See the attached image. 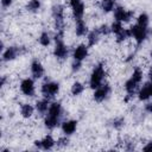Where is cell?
I'll use <instances>...</instances> for the list:
<instances>
[{
    "mask_svg": "<svg viewBox=\"0 0 152 152\" xmlns=\"http://www.w3.org/2000/svg\"><path fill=\"white\" fill-rule=\"evenodd\" d=\"M83 90H84V87H83V84L80 83V82H75V83L72 84V87H71V94H72V95H80Z\"/></svg>",
    "mask_w": 152,
    "mask_h": 152,
    "instance_id": "603a6c76",
    "label": "cell"
},
{
    "mask_svg": "<svg viewBox=\"0 0 152 152\" xmlns=\"http://www.w3.org/2000/svg\"><path fill=\"white\" fill-rule=\"evenodd\" d=\"M20 114H21L23 118H30L33 114V107L28 103L23 104L21 108H20Z\"/></svg>",
    "mask_w": 152,
    "mask_h": 152,
    "instance_id": "ffe728a7",
    "label": "cell"
},
{
    "mask_svg": "<svg viewBox=\"0 0 152 152\" xmlns=\"http://www.w3.org/2000/svg\"><path fill=\"white\" fill-rule=\"evenodd\" d=\"M70 5H71V10L75 19L76 20L82 19L84 14V4L81 0H70Z\"/></svg>",
    "mask_w": 152,
    "mask_h": 152,
    "instance_id": "52a82bcc",
    "label": "cell"
},
{
    "mask_svg": "<svg viewBox=\"0 0 152 152\" xmlns=\"http://www.w3.org/2000/svg\"><path fill=\"white\" fill-rule=\"evenodd\" d=\"M114 1L115 0H102V4H101V7L104 12H109L113 10L114 7Z\"/></svg>",
    "mask_w": 152,
    "mask_h": 152,
    "instance_id": "cb8c5ba5",
    "label": "cell"
},
{
    "mask_svg": "<svg viewBox=\"0 0 152 152\" xmlns=\"http://www.w3.org/2000/svg\"><path fill=\"white\" fill-rule=\"evenodd\" d=\"M148 76H150V80L152 81V65L150 66V70H148Z\"/></svg>",
    "mask_w": 152,
    "mask_h": 152,
    "instance_id": "e575fe53",
    "label": "cell"
},
{
    "mask_svg": "<svg viewBox=\"0 0 152 152\" xmlns=\"http://www.w3.org/2000/svg\"><path fill=\"white\" fill-rule=\"evenodd\" d=\"M124 27H122V25H121V23L120 21H115V23H113L112 24V26H110V30L116 34V33H119L121 30H122Z\"/></svg>",
    "mask_w": 152,
    "mask_h": 152,
    "instance_id": "4316f807",
    "label": "cell"
},
{
    "mask_svg": "<svg viewBox=\"0 0 152 152\" xmlns=\"http://www.w3.org/2000/svg\"><path fill=\"white\" fill-rule=\"evenodd\" d=\"M39 7H40V1L39 0H30L27 6H26L27 11H30V12H37L39 10Z\"/></svg>",
    "mask_w": 152,
    "mask_h": 152,
    "instance_id": "7402d4cb",
    "label": "cell"
},
{
    "mask_svg": "<svg viewBox=\"0 0 152 152\" xmlns=\"http://www.w3.org/2000/svg\"><path fill=\"white\" fill-rule=\"evenodd\" d=\"M151 57H152V52H151Z\"/></svg>",
    "mask_w": 152,
    "mask_h": 152,
    "instance_id": "d590c367",
    "label": "cell"
},
{
    "mask_svg": "<svg viewBox=\"0 0 152 152\" xmlns=\"http://www.w3.org/2000/svg\"><path fill=\"white\" fill-rule=\"evenodd\" d=\"M53 53H55V56L57 58H61V59L66 58V56H68V48L64 45L63 40H57L56 42V46H55Z\"/></svg>",
    "mask_w": 152,
    "mask_h": 152,
    "instance_id": "30bf717a",
    "label": "cell"
},
{
    "mask_svg": "<svg viewBox=\"0 0 152 152\" xmlns=\"http://www.w3.org/2000/svg\"><path fill=\"white\" fill-rule=\"evenodd\" d=\"M76 127H77V122H76L75 120H70V121L63 122V125H62V131H63V133H65L66 135H70V134H72V133L76 131Z\"/></svg>",
    "mask_w": 152,
    "mask_h": 152,
    "instance_id": "9a60e30c",
    "label": "cell"
},
{
    "mask_svg": "<svg viewBox=\"0 0 152 152\" xmlns=\"http://www.w3.org/2000/svg\"><path fill=\"white\" fill-rule=\"evenodd\" d=\"M20 52H21V48L10 46V48H7V50L2 55L4 61H12V59H14L18 55H20Z\"/></svg>",
    "mask_w": 152,
    "mask_h": 152,
    "instance_id": "8fae6325",
    "label": "cell"
},
{
    "mask_svg": "<svg viewBox=\"0 0 152 152\" xmlns=\"http://www.w3.org/2000/svg\"><path fill=\"white\" fill-rule=\"evenodd\" d=\"M145 110L148 112V113H152V103L151 102L147 103V104H145Z\"/></svg>",
    "mask_w": 152,
    "mask_h": 152,
    "instance_id": "836d02e7",
    "label": "cell"
},
{
    "mask_svg": "<svg viewBox=\"0 0 152 152\" xmlns=\"http://www.w3.org/2000/svg\"><path fill=\"white\" fill-rule=\"evenodd\" d=\"M110 93V87L108 84H101L99 88L95 89V93H94V100L97 101V102H101L103 100L107 99V96L109 95Z\"/></svg>",
    "mask_w": 152,
    "mask_h": 152,
    "instance_id": "8992f818",
    "label": "cell"
},
{
    "mask_svg": "<svg viewBox=\"0 0 152 152\" xmlns=\"http://www.w3.org/2000/svg\"><path fill=\"white\" fill-rule=\"evenodd\" d=\"M62 115V106L58 102H53L52 104H50L49 110H48V115L45 118V126L48 128H55L61 119Z\"/></svg>",
    "mask_w": 152,
    "mask_h": 152,
    "instance_id": "6da1fadb",
    "label": "cell"
},
{
    "mask_svg": "<svg viewBox=\"0 0 152 152\" xmlns=\"http://www.w3.org/2000/svg\"><path fill=\"white\" fill-rule=\"evenodd\" d=\"M103 77H104V69H103V65L102 64H97L91 75H90V80H89V86L93 88V89H96L99 88L101 84H102V81H103Z\"/></svg>",
    "mask_w": 152,
    "mask_h": 152,
    "instance_id": "7a4b0ae2",
    "label": "cell"
},
{
    "mask_svg": "<svg viewBox=\"0 0 152 152\" xmlns=\"http://www.w3.org/2000/svg\"><path fill=\"white\" fill-rule=\"evenodd\" d=\"M100 31H99V28H96V30H93L89 34H88V44L91 46V45H95L96 43H97V40H99V37H100Z\"/></svg>",
    "mask_w": 152,
    "mask_h": 152,
    "instance_id": "d6986e66",
    "label": "cell"
},
{
    "mask_svg": "<svg viewBox=\"0 0 152 152\" xmlns=\"http://www.w3.org/2000/svg\"><path fill=\"white\" fill-rule=\"evenodd\" d=\"M88 56V48L86 45H78L74 50V59L82 62L86 57Z\"/></svg>",
    "mask_w": 152,
    "mask_h": 152,
    "instance_id": "7c38bea8",
    "label": "cell"
},
{
    "mask_svg": "<svg viewBox=\"0 0 152 152\" xmlns=\"http://www.w3.org/2000/svg\"><path fill=\"white\" fill-rule=\"evenodd\" d=\"M12 1H13V0H1V2H2V6H4V7H8V6L12 4Z\"/></svg>",
    "mask_w": 152,
    "mask_h": 152,
    "instance_id": "d6a6232c",
    "label": "cell"
},
{
    "mask_svg": "<svg viewBox=\"0 0 152 152\" xmlns=\"http://www.w3.org/2000/svg\"><path fill=\"white\" fill-rule=\"evenodd\" d=\"M99 31H100V33L101 34H108L112 30L107 26V25H102V26H100V28H99Z\"/></svg>",
    "mask_w": 152,
    "mask_h": 152,
    "instance_id": "83f0119b",
    "label": "cell"
},
{
    "mask_svg": "<svg viewBox=\"0 0 152 152\" xmlns=\"http://www.w3.org/2000/svg\"><path fill=\"white\" fill-rule=\"evenodd\" d=\"M49 99L48 100H42V101H38L36 103V109L37 112H39L40 114H44L49 110Z\"/></svg>",
    "mask_w": 152,
    "mask_h": 152,
    "instance_id": "ac0fdd59",
    "label": "cell"
},
{
    "mask_svg": "<svg viewBox=\"0 0 152 152\" xmlns=\"http://www.w3.org/2000/svg\"><path fill=\"white\" fill-rule=\"evenodd\" d=\"M88 28H87V25L86 23L82 20V19H77L76 20V27H75V32H76V36L78 37H82L87 33Z\"/></svg>",
    "mask_w": 152,
    "mask_h": 152,
    "instance_id": "e0dca14e",
    "label": "cell"
},
{
    "mask_svg": "<svg viewBox=\"0 0 152 152\" xmlns=\"http://www.w3.org/2000/svg\"><path fill=\"white\" fill-rule=\"evenodd\" d=\"M122 125H124V119H122V118H120V119H115V120L113 121V126H114L115 128H120Z\"/></svg>",
    "mask_w": 152,
    "mask_h": 152,
    "instance_id": "f1b7e54d",
    "label": "cell"
},
{
    "mask_svg": "<svg viewBox=\"0 0 152 152\" xmlns=\"http://www.w3.org/2000/svg\"><path fill=\"white\" fill-rule=\"evenodd\" d=\"M144 151H146V152H152V141H148L145 146H144V148H142Z\"/></svg>",
    "mask_w": 152,
    "mask_h": 152,
    "instance_id": "1f68e13d",
    "label": "cell"
},
{
    "mask_svg": "<svg viewBox=\"0 0 152 152\" xmlns=\"http://www.w3.org/2000/svg\"><path fill=\"white\" fill-rule=\"evenodd\" d=\"M132 34H131V31L129 30H126V28H122L119 33H116V40L119 42V43H121V42H124V40H126L127 38H129Z\"/></svg>",
    "mask_w": 152,
    "mask_h": 152,
    "instance_id": "44dd1931",
    "label": "cell"
},
{
    "mask_svg": "<svg viewBox=\"0 0 152 152\" xmlns=\"http://www.w3.org/2000/svg\"><path fill=\"white\" fill-rule=\"evenodd\" d=\"M34 144H36V146H38V147H40V148H43V150H50V148L53 147L55 141H53V139H52L50 135H48V137H45L43 140L36 141Z\"/></svg>",
    "mask_w": 152,
    "mask_h": 152,
    "instance_id": "2e32d148",
    "label": "cell"
},
{
    "mask_svg": "<svg viewBox=\"0 0 152 152\" xmlns=\"http://www.w3.org/2000/svg\"><path fill=\"white\" fill-rule=\"evenodd\" d=\"M59 90V84L56 82H45L42 86V94L46 97V99H51L53 97Z\"/></svg>",
    "mask_w": 152,
    "mask_h": 152,
    "instance_id": "5b68a950",
    "label": "cell"
},
{
    "mask_svg": "<svg viewBox=\"0 0 152 152\" xmlns=\"http://www.w3.org/2000/svg\"><path fill=\"white\" fill-rule=\"evenodd\" d=\"M68 139L66 138H62V139H59L58 141H57V145L58 146H65V145H68Z\"/></svg>",
    "mask_w": 152,
    "mask_h": 152,
    "instance_id": "4dcf8cb0",
    "label": "cell"
},
{
    "mask_svg": "<svg viewBox=\"0 0 152 152\" xmlns=\"http://www.w3.org/2000/svg\"><path fill=\"white\" fill-rule=\"evenodd\" d=\"M20 90L26 96H33L34 95V83L31 78H25L20 83Z\"/></svg>",
    "mask_w": 152,
    "mask_h": 152,
    "instance_id": "9c48e42d",
    "label": "cell"
},
{
    "mask_svg": "<svg viewBox=\"0 0 152 152\" xmlns=\"http://www.w3.org/2000/svg\"><path fill=\"white\" fill-rule=\"evenodd\" d=\"M80 68H81V62L80 61H75L72 63V71H77V70H80Z\"/></svg>",
    "mask_w": 152,
    "mask_h": 152,
    "instance_id": "f546056e",
    "label": "cell"
},
{
    "mask_svg": "<svg viewBox=\"0 0 152 152\" xmlns=\"http://www.w3.org/2000/svg\"><path fill=\"white\" fill-rule=\"evenodd\" d=\"M39 43L40 45L43 46H48L50 44V36L48 32H43L40 36H39Z\"/></svg>",
    "mask_w": 152,
    "mask_h": 152,
    "instance_id": "d4e9b609",
    "label": "cell"
},
{
    "mask_svg": "<svg viewBox=\"0 0 152 152\" xmlns=\"http://www.w3.org/2000/svg\"><path fill=\"white\" fill-rule=\"evenodd\" d=\"M133 17V12L132 11H126L125 8L122 7H118L115 11H114V18L116 21H129L131 18Z\"/></svg>",
    "mask_w": 152,
    "mask_h": 152,
    "instance_id": "ba28073f",
    "label": "cell"
},
{
    "mask_svg": "<svg viewBox=\"0 0 152 152\" xmlns=\"http://www.w3.org/2000/svg\"><path fill=\"white\" fill-rule=\"evenodd\" d=\"M152 97V81L146 83L140 90H139V99L145 101L147 99Z\"/></svg>",
    "mask_w": 152,
    "mask_h": 152,
    "instance_id": "4fadbf2b",
    "label": "cell"
},
{
    "mask_svg": "<svg viewBox=\"0 0 152 152\" xmlns=\"http://www.w3.org/2000/svg\"><path fill=\"white\" fill-rule=\"evenodd\" d=\"M131 34L134 37L137 44H141L146 38H147V34H148V30L147 27H142L140 25H133L131 27Z\"/></svg>",
    "mask_w": 152,
    "mask_h": 152,
    "instance_id": "277c9868",
    "label": "cell"
},
{
    "mask_svg": "<svg viewBox=\"0 0 152 152\" xmlns=\"http://www.w3.org/2000/svg\"><path fill=\"white\" fill-rule=\"evenodd\" d=\"M31 72H32L33 77L40 78L43 76V74H44V68H43V65L38 61H34L31 64Z\"/></svg>",
    "mask_w": 152,
    "mask_h": 152,
    "instance_id": "5bb4252c",
    "label": "cell"
},
{
    "mask_svg": "<svg viewBox=\"0 0 152 152\" xmlns=\"http://www.w3.org/2000/svg\"><path fill=\"white\" fill-rule=\"evenodd\" d=\"M52 17L56 23V30L63 31V28H64V8L62 5H56L52 7Z\"/></svg>",
    "mask_w": 152,
    "mask_h": 152,
    "instance_id": "3957f363",
    "label": "cell"
},
{
    "mask_svg": "<svg viewBox=\"0 0 152 152\" xmlns=\"http://www.w3.org/2000/svg\"><path fill=\"white\" fill-rule=\"evenodd\" d=\"M137 24L142 26V27H147V25H148V17H147V14H145V13L140 14L138 17V23Z\"/></svg>",
    "mask_w": 152,
    "mask_h": 152,
    "instance_id": "484cf974",
    "label": "cell"
}]
</instances>
